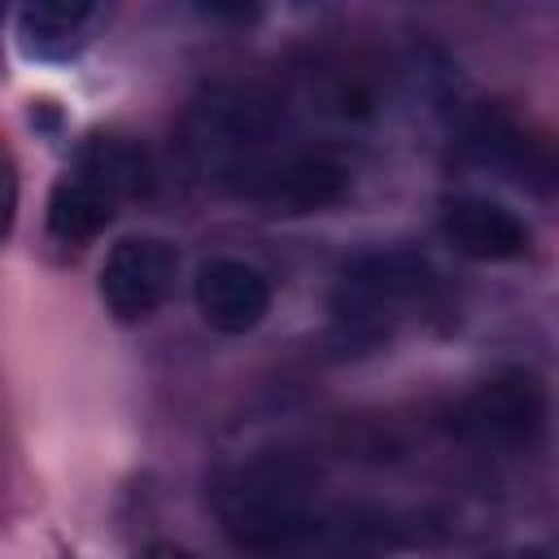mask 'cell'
Masks as SVG:
<instances>
[{"mask_svg":"<svg viewBox=\"0 0 559 559\" xmlns=\"http://www.w3.org/2000/svg\"><path fill=\"white\" fill-rule=\"evenodd\" d=\"M515 559H546L542 550H524V555H515Z\"/></svg>","mask_w":559,"mask_h":559,"instance_id":"4fadbf2b","label":"cell"},{"mask_svg":"<svg viewBox=\"0 0 559 559\" xmlns=\"http://www.w3.org/2000/svg\"><path fill=\"white\" fill-rule=\"evenodd\" d=\"M354 188V170L341 153L319 144L288 140L266 162H258L231 192L253 201L266 214H319L336 201H345Z\"/></svg>","mask_w":559,"mask_h":559,"instance_id":"5b68a950","label":"cell"},{"mask_svg":"<svg viewBox=\"0 0 559 559\" xmlns=\"http://www.w3.org/2000/svg\"><path fill=\"white\" fill-rule=\"evenodd\" d=\"M192 297H197V314L205 319V328H214L223 336H245L271 310V280L262 266L218 253L197 266Z\"/></svg>","mask_w":559,"mask_h":559,"instance_id":"ba28073f","label":"cell"},{"mask_svg":"<svg viewBox=\"0 0 559 559\" xmlns=\"http://www.w3.org/2000/svg\"><path fill=\"white\" fill-rule=\"evenodd\" d=\"M546 384L528 367H502L485 380H476L454 406H450V432L463 445L489 450V454H520L528 450L546 428Z\"/></svg>","mask_w":559,"mask_h":559,"instance_id":"277c9868","label":"cell"},{"mask_svg":"<svg viewBox=\"0 0 559 559\" xmlns=\"http://www.w3.org/2000/svg\"><path fill=\"white\" fill-rule=\"evenodd\" d=\"M179 275V249L166 236H122L100 266V301L118 323H144L162 310Z\"/></svg>","mask_w":559,"mask_h":559,"instance_id":"8992f818","label":"cell"},{"mask_svg":"<svg viewBox=\"0 0 559 559\" xmlns=\"http://www.w3.org/2000/svg\"><path fill=\"white\" fill-rule=\"evenodd\" d=\"M210 502L223 533L262 559H310L341 533L314 476L280 454H249L218 467Z\"/></svg>","mask_w":559,"mask_h":559,"instance_id":"6da1fadb","label":"cell"},{"mask_svg":"<svg viewBox=\"0 0 559 559\" xmlns=\"http://www.w3.org/2000/svg\"><path fill=\"white\" fill-rule=\"evenodd\" d=\"M437 293V271L415 249H371L345 262L332 288V328L345 345L389 341Z\"/></svg>","mask_w":559,"mask_h":559,"instance_id":"3957f363","label":"cell"},{"mask_svg":"<svg viewBox=\"0 0 559 559\" xmlns=\"http://www.w3.org/2000/svg\"><path fill=\"white\" fill-rule=\"evenodd\" d=\"M463 144H467V153L480 162V166H493V170H502V175H511V179H520V183H546L550 179V153L537 144V140H528L507 114H498V109H480V114H472V122H467V131H463Z\"/></svg>","mask_w":559,"mask_h":559,"instance_id":"30bf717a","label":"cell"},{"mask_svg":"<svg viewBox=\"0 0 559 559\" xmlns=\"http://www.w3.org/2000/svg\"><path fill=\"white\" fill-rule=\"evenodd\" d=\"M131 559H197L188 546H175V542H153V546H144V550H135Z\"/></svg>","mask_w":559,"mask_h":559,"instance_id":"7c38bea8","label":"cell"},{"mask_svg":"<svg viewBox=\"0 0 559 559\" xmlns=\"http://www.w3.org/2000/svg\"><path fill=\"white\" fill-rule=\"evenodd\" d=\"M148 183V157L127 135H87L48 192V231L61 245H92Z\"/></svg>","mask_w":559,"mask_h":559,"instance_id":"7a4b0ae2","label":"cell"},{"mask_svg":"<svg viewBox=\"0 0 559 559\" xmlns=\"http://www.w3.org/2000/svg\"><path fill=\"white\" fill-rule=\"evenodd\" d=\"M105 17L100 4H79V0H39V4H22L13 35L26 61H44V66H61L74 61L87 44L96 22Z\"/></svg>","mask_w":559,"mask_h":559,"instance_id":"9c48e42d","label":"cell"},{"mask_svg":"<svg viewBox=\"0 0 559 559\" xmlns=\"http://www.w3.org/2000/svg\"><path fill=\"white\" fill-rule=\"evenodd\" d=\"M13 218H17V166H13V153L0 144V245L9 240Z\"/></svg>","mask_w":559,"mask_h":559,"instance_id":"8fae6325","label":"cell"},{"mask_svg":"<svg viewBox=\"0 0 559 559\" xmlns=\"http://www.w3.org/2000/svg\"><path fill=\"white\" fill-rule=\"evenodd\" d=\"M437 223L445 245L472 262H515L533 249V227L489 192H450Z\"/></svg>","mask_w":559,"mask_h":559,"instance_id":"52a82bcc","label":"cell"},{"mask_svg":"<svg viewBox=\"0 0 559 559\" xmlns=\"http://www.w3.org/2000/svg\"><path fill=\"white\" fill-rule=\"evenodd\" d=\"M0 26H4V4H0Z\"/></svg>","mask_w":559,"mask_h":559,"instance_id":"5bb4252c","label":"cell"}]
</instances>
